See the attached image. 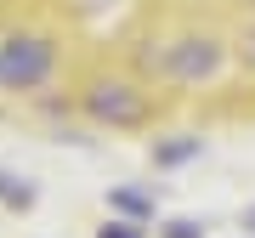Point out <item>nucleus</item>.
Instances as JSON below:
<instances>
[{
	"instance_id": "7",
	"label": "nucleus",
	"mask_w": 255,
	"mask_h": 238,
	"mask_svg": "<svg viewBox=\"0 0 255 238\" xmlns=\"http://www.w3.org/2000/svg\"><path fill=\"white\" fill-rule=\"evenodd\" d=\"M97 238H142V227H136V221H102Z\"/></svg>"
},
{
	"instance_id": "1",
	"label": "nucleus",
	"mask_w": 255,
	"mask_h": 238,
	"mask_svg": "<svg viewBox=\"0 0 255 238\" xmlns=\"http://www.w3.org/2000/svg\"><path fill=\"white\" fill-rule=\"evenodd\" d=\"M233 63V46L210 28H187L176 40H147L136 51V68L164 85H216Z\"/></svg>"
},
{
	"instance_id": "6",
	"label": "nucleus",
	"mask_w": 255,
	"mask_h": 238,
	"mask_svg": "<svg viewBox=\"0 0 255 238\" xmlns=\"http://www.w3.org/2000/svg\"><path fill=\"white\" fill-rule=\"evenodd\" d=\"M114 210H125V216H147V210H153V199H147V193L119 187V193H114Z\"/></svg>"
},
{
	"instance_id": "4",
	"label": "nucleus",
	"mask_w": 255,
	"mask_h": 238,
	"mask_svg": "<svg viewBox=\"0 0 255 238\" xmlns=\"http://www.w3.org/2000/svg\"><path fill=\"white\" fill-rule=\"evenodd\" d=\"M199 153V136H176V142H153V165H187Z\"/></svg>"
},
{
	"instance_id": "3",
	"label": "nucleus",
	"mask_w": 255,
	"mask_h": 238,
	"mask_svg": "<svg viewBox=\"0 0 255 238\" xmlns=\"http://www.w3.org/2000/svg\"><path fill=\"white\" fill-rule=\"evenodd\" d=\"M147 91L130 80H114V74H102V80L85 85V114L97 119V125H114V130H136L147 125Z\"/></svg>"
},
{
	"instance_id": "8",
	"label": "nucleus",
	"mask_w": 255,
	"mask_h": 238,
	"mask_svg": "<svg viewBox=\"0 0 255 238\" xmlns=\"http://www.w3.org/2000/svg\"><path fill=\"white\" fill-rule=\"evenodd\" d=\"M159 238H204V227H199V221H164Z\"/></svg>"
},
{
	"instance_id": "5",
	"label": "nucleus",
	"mask_w": 255,
	"mask_h": 238,
	"mask_svg": "<svg viewBox=\"0 0 255 238\" xmlns=\"http://www.w3.org/2000/svg\"><path fill=\"white\" fill-rule=\"evenodd\" d=\"M233 63H238V68H244V74H255V17L244 23V34H238V40H233Z\"/></svg>"
},
{
	"instance_id": "2",
	"label": "nucleus",
	"mask_w": 255,
	"mask_h": 238,
	"mask_svg": "<svg viewBox=\"0 0 255 238\" xmlns=\"http://www.w3.org/2000/svg\"><path fill=\"white\" fill-rule=\"evenodd\" d=\"M57 74V40L40 28H17L0 40V85L6 91H34Z\"/></svg>"
},
{
	"instance_id": "9",
	"label": "nucleus",
	"mask_w": 255,
	"mask_h": 238,
	"mask_svg": "<svg viewBox=\"0 0 255 238\" xmlns=\"http://www.w3.org/2000/svg\"><path fill=\"white\" fill-rule=\"evenodd\" d=\"M238 227H244V233L255 238V204H250V210H244V216H238Z\"/></svg>"
}]
</instances>
